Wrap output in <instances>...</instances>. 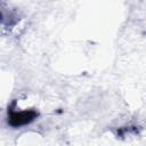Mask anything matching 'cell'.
<instances>
[{"mask_svg": "<svg viewBox=\"0 0 146 146\" xmlns=\"http://www.w3.org/2000/svg\"><path fill=\"white\" fill-rule=\"evenodd\" d=\"M38 116V112L34 110L24 111H9L8 112V124L14 128H19L30 124Z\"/></svg>", "mask_w": 146, "mask_h": 146, "instance_id": "cell-1", "label": "cell"}]
</instances>
